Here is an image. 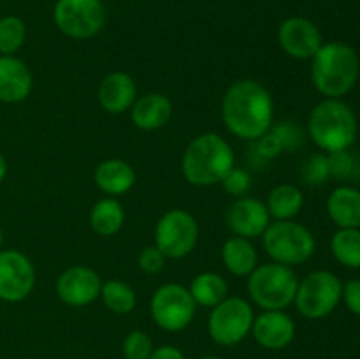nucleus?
Here are the masks:
<instances>
[{"mask_svg":"<svg viewBox=\"0 0 360 359\" xmlns=\"http://www.w3.org/2000/svg\"><path fill=\"white\" fill-rule=\"evenodd\" d=\"M221 120L238 139H260L274 123L273 95L252 77L234 81L221 99Z\"/></svg>","mask_w":360,"mask_h":359,"instance_id":"1","label":"nucleus"},{"mask_svg":"<svg viewBox=\"0 0 360 359\" xmlns=\"http://www.w3.org/2000/svg\"><path fill=\"white\" fill-rule=\"evenodd\" d=\"M236 165L231 143L217 132H204L186 144L181 157V172L193 187H211L221 183Z\"/></svg>","mask_w":360,"mask_h":359,"instance_id":"2","label":"nucleus"},{"mask_svg":"<svg viewBox=\"0 0 360 359\" xmlns=\"http://www.w3.org/2000/svg\"><path fill=\"white\" fill-rule=\"evenodd\" d=\"M360 60L347 42H323L311 58V81L326 99H343L357 84Z\"/></svg>","mask_w":360,"mask_h":359,"instance_id":"3","label":"nucleus"},{"mask_svg":"<svg viewBox=\"0 0 360 359\" xmlns=\"http://www.w3.org/2000/svg\"><path fill=\"white\" fill-rule=\"evenodd\" d=\"M357 130L355 111L343 99H323L309 113L308 136L326 153L350 150Z\"/></svg>","mask_w":360,"mask_h":359,"instance_id":"4","label":"nucleus"},{"mask_svg":"<svg viewBox=\"0 0 360 359\" xmlns=\"http://www.w3.org/2000/svg\"><path fill=\"white\" fill-rule=\"evenodd\" d=\"M299 277L294 267L278 263L259 264L250 273L246 291L250 299L262 310H285L294 303Z\"/></svg>","mask_w":360,"mask_h":359,"instance_id":"5","label":"nucleus"},{"mask_svg":"<svg viewBox=\"0 0 360 359\" xmlns=\"http://www.w3.org/2000/svg\"><path fill=\"white\" fill-rule=\"evenodd\" d=\"M262 245L273 263L294 267L311 259L316 239L301 222L274 220L262 234Z\"/></svg>","mask_w":360,"mask_h":359,"instance_id":"6","label":"nucleus"},{"mask_svg":"<svg viewBox=\"0 0 360 359\" xmlns=\"http://www.w3.org/2000/svg\"><path fill=\"white\" fill-rule=\"evenodd\" d=\"M343 296V282L338 275L327 270L311 271L299 280L294 305L302 317L320 320L338 308Z\"/></svg>","mask_w":360,"mask_h":359,"instance_id":"7","label":"nucleus"},{"mask_svg":"<svg viewBox=\"0 0 360 359\" xmlns=\"http://www.w3.org/2000/svg\"><path fill=\"white\" fill-rule=\"evenodd\" d=\"M253 313L252 305L245 298L232 296L225 298L211 308L210 319H207V331L214 344L221 347H232L238 345L252 333Z\"/></svg>","mask_w":360,"mask_h":359,"instance_id":"8","label":"nucleus"},{"mask_svg":"<svg viewBox=\"0 0 360 359\" xmlns=\"http://www.w3.org/2000/svg\"><path fill=\"white\" fill-rule=\"evenodd\" d=\"M53 21L65 37L88 41L101 34L105 25V7L102 0H56Z\"/></svg>","mask_w":360,"mask_h":359,"instance_id":"9","label":"nucleus"},{"mask_svg":"<svg viewBox=\"0 0 360 359\" xmlns=\"http://www.w3.org/2000/svg\"><path fill=\"white\" fill-rule=\"evenodd\" d=\"M199 224L190 211L172 208L162 213L155 225V246L167 259H183L195 250Z\"/></svg>","mask_w":360,"mask_h":359,"instance_id":"10","label":"nucleus"},{"mask_svg":"<svg viewBox=\"0 0 360 359\" xmlns=\"http://www.w3.org/2000/svg\"><path fill=\"white\" fill-rule=\"evenodd\" d=\"M197 305L188 287L174 284H162L155 289L150 301V313L153 322L160 329L178 333L186 329L195 317Z\"/></svg>","mask_w":360,"mask_h":359,"instance_id":"11","label":"nucleus"},{"mask_svg":"<svg viewBox=\"0 0 360 359\" xmlns=\"http://www.w3.org/2000/svg\"><path fill=\"white\" fill-rule=\"evenodd\" d=\"M35 266L23 252L16 248L0 250V299L20 303L34 292Z\"/></svg>","mask_w":360,"mask_h":359,"instance_id":"12","label":"nucleus"},{"mask_svg":"<svg viewBox=\"0 0 360 359\" xmlns=\"http://www.w3.org/2000/svg\"><path fill=\"white\" fill-rule=\"evenodd\" d=\"M102 278L94 267L76 264V266L67 267L56 278V296L60 301L65 303L67 306H88L98 299L101 296Z\"/></svg>","mask_w":360,"mask_h":359,"instance_id":"13","label":"nucleus"},{"mask_svg":"<svg viewBox=\"0 0 360 359\" xmlns=\"http://www.w3.org/2000/svg\"><path fill=\"white\" fill-rule=\"evenodd\" d=\"M278 44L285 55L295 60H311L323 37L320 28L304 16H292L281 21L278 27Z\"/></svg>","mask_w":360,"mask_h":359,"instance_id":"14","label":"nucleus"},{"mask_svg":"<svg viewBox=\"0 0 360 359\" xmlns=\"http://www.w3.org/2000/svg\"><path fill=\"white\" fill-rule=\"evenodd\" d=\"M271 224V215L264 201L252 196L238 197L229 206L227 225L234 236L243 238H260Z\"/></svg>","mask_w":360,"mask_h":359,"instance_id":"15","label":"nucleus"},{"mask_svg":"<svg viewBox=\"0 0 360 359\" xmlns=\"http://www.w3.org/2000/svg\"><path fill=\"white\" fill-rule=\"evenodd\" d=\"M252 334L260 347L281 351L294 341L295 322L285 310H264L255 315Z\"/></svg>","mask_w":360,"mask_h":359,"instance_id":"16","label":"nucleus"},{"mask_svg":"<svg viewBox=\"0 0 360 359\" xmlns=\"http://www.w3.org/2000/svg\"><path fill=\"white\" fill-rule=\"evenodd\" d=\"M98 104L109 115H123L130 111L137 99V83L129 73L115 70L102 77L97 90Z\"/></svg>","mask_w":360,"mask_h":359,"instance_id":"17","label":"nucleus"},{"mask_svg":"<svg viewBox=\"0 0 360 359\" xmlns=\"http://www.w3.org/2000/svg\"><path fill=\"white\" fill-rule=\"evenodd\" d=\"M34 88V76L27 63L16 55H0V102L20 104Z\"/></svg>","mask_w":360,"mask_h":359,"instance_id":"18","label":"nucleus"},{"mask_svg":"<svg viewBox=\"0 0 360 359\" xmlns=\"http://www.w3.org/2000/svg\"><path fill=\"white\" fill-rule=\"evenodd\" d=\"M172 116V102L167 95L151 92L136 99L130 108V120L141 130H158L169 123Z\"/></svg>","mask_w":360,"mask_h":359,"instance_id":"19","label":"nucleus"},{"mask_svg":"<svg viewBox=\"0 0 360 359\" xmlns=\"http://www.w3.org/2000/svg\"><path fill=\"white\" fill-rule=\"evenodd\" d=\"M95 185L109 197L129 194L137 182L136 169L123 158H105L95 168Z\"/></svg>","mask_w":360,"mask_h":359,"instance_id":"20","label":"nucleus"},{"mask_svg":"<svg viewBox=\"0 0 360 359\" xmlns=\"http://www.w3.org/2000/svg\"><path fill=\"white\" fill-rule=\"evenodd\" d=\"M327 213L340 229H360V190L336 187L327 197Z\"/></svg>","mask_w":360,"mask_h":359,"instance_id":"21","label":"nucleus"},{"mask_svg":"<svg viewBox=\"0 0 360 359\" xmlns=\"http://www.w3.org/2000/svg\"><path fill=\"white\" fill-rule=\"evenodd\" d=\"M221 260L231 275L248 278L250 273L259 266V253L252 239L243 236H232L225 239L221 246Z\"/></svg>","mask_w":360,"mask_h":359,"instance_id":"22","label":"nucleus"},{"mask_svg":"<svg viewBox=\"0 0 360 359\" xmlns=\"http://www.w3.org/2000/svg\"><path fill=\"white\" fill-rule=\"evenodd\" d=\"M266 206L271 220H294L304 208V194L294 183H280L271 189Z\"/></svg>","mask_w":360,"mask_h":359,"instance_id":"23","label":"nucleus"},{"mask_svg":"<svg viewBox=\"0 0 360 359\" xmlns=\"http://www.w3.org/2000/svg\"><path fill=\"white\" fill-rule=\"evenodd\" d=\"M90 227L97 232L98 236H115L122 231L125 224V208L120 203L118 197H102L91 206L90 215Z\"/></svg>","mask_w":360,"mask_h":359,"instance_id":"24","label":"nucleus"},{"mask_svg":"<svg viewBox=\"0 0 360 359\" xmlns=\"http://www.w3.org/2000/svg\"><path fill=\"white\" fill-rule=\"evenodd\" d=\"M188 291L197 306L213 308L229 296V284L220 273L202 271L190 282Z\"/></svg>","mask_w":360,"mask_h":359,"instance_id":"25","label":"nucleus"},{"mask_svg":"<svg viewBox=\"0 0 360 359\" xmlns=\"http://www.w3.org/2000/svg\"><path fill=\"white\" fill-rule=\"evenodd\" d=\"M104 306L111 310L112 313L118 315H127L132 312L137 305V294L127 282L118 280V278H111V280L102 282L101 296Z\"/></svg>","mask_w":360,"mask_h":359,"instance_id":"26","label":"nucleus"},{"mask_svg":"<svg viewBox=\"0 0 360 359\" xmlns=\"http://www.w3.org/2000/svg\"><path fill=\"white\" fill-rule=\"evenodd\" d=\"M330 252L345 267L360 270V229H338L330 239Z\"/></svg>","mask_w":360,"mask_h":359,"instance_id":"27","label":"nucleus"},{"mask_svg":"<svg viewBox=\"0 0 360 359\" xmlns=\"http://www.w3.org/2000/svg\"><path fill=\"white\" fill-rule=\"evenodd\" d=\"M27 41V25L21 18L9 14L0 18V55H16Z\"/></svg>","mask_w":360,"mask_h":359,"instance_id":"28","label":"nucleus"},{"mask_svg":"<svg viewBox=\"0 0 360 359\" xmlns=\"http://www.w3.org/2000/svg\"><path fill=\"white\" fill-rule=\"evenodd\" d=\"M153 340L144 331H130L122 344V351L125 359H150L153 352Z\"/></svg>","mask_w":360,"mask_h":359,"instance_id":"29","label":"nucleus"},{"mask_svg":"<svg viewBox=\"0 0 360 359\" xmlns=\"http://www.w3.org/2000/svg\"><path fill=\"white\" fill-rule=\"evenodd\" d=\"M301 176L308 185H322V183H326L327 180L330 178V168L327 153L311 155V157L302 164Z\"/></svg>","mask_w":360,"mask_h":359,"instance_id":"30","label":"nucleus"},{"mask_svg":"<svg viewBox=\"0 0 360 359\" xmlns=\"http://www.w3.org/2000/svg\"><path fill=\"white\" fill-rule=\"evenodd\" d=\"M221 187H224L225 192H227L229 196L238 199V197L246 196L248 190L252 189V176H250V172L246 171V169L234 165V168L225 175V178L221 180Z\"/></svg>","mask_w":360,"mask_h":359,"instance_id":"31","label":"nucleus"},{"mask_svg":"<svg viewBox=\"0 0 360 359\" xmlns=\"http://www.w3.org/2000/svg\"><path fill=\"white\" fill-rule=\"evenodd\" d=\"M327 158H329L330 176H334V178L345 180L357 175V158H355L348 150L327 153Z\"/></svg>","mask_w":360,"mask_h":359,"instance_id":"32","label":"nucleus"},{"mask_svg":"<svg viewBox=\"0 0 360 359\" xmlns=\"http://www.w3.org/2000/svg\"><path fill=\"white\" fill-rule=\"evenodd\" d=\"M269 132L276 137L278 143H280L281 148H283V151L299 148L302 143V137H304L302 130L292 122H280L276 123V125L273 123Z\"/></svg>","mask_w":360,"mask_h":359,"instance_id":"33","label":"nucleus"},{"mask_svg":"<svg viewBox=\"0 0 360 359\" xmlns=\"http://www.w3.org/2000/svg\"><path fill=\"white\" fill-rule=\"evenodd\" d=\"M165 260H167V257H165L157 246L148 245L144 246L139 252V256H137V266H139V270L143 271V273L157 275L165 267Z\"/></svg>","mask_w":360,"mask_h":359,"instance_id":"34","label":"nucleus"},{"mask_svg":"<svg viewBox=\"0 0 360 359\" xmlns=\"http://www.w3.org/2000/svg\"><path fill=\"white\" fill-rule=\"evenodd\" d=\"M341 299H343L347 308L354 315L360 317V278L343 284V296H341Z\"/></svg>","mask_w":360,"mask_h":359,"instance_id":"35","label":"nucleus"},{"mask_svg":"<svg viewBox=\"0 0 360 359\" xmlns=\"http://www.w3.org/2000/svg\"><path fill=\"white\" fill-rule=\"evenodd\" d=\"M150 359H185V354L174 345H162L153 348Z\"/></svg>","mask_w":360,"mask_h":359,"instance_id":"36","label":"nucleus"},{"mask_svg":"<svg viewBox=\"0 0 360 359\" xmlns=\"http://www.w3.org/2000/svg\"><path fill=\"white\" fill-rule=\"evenodd\" d=\"M7 171H9V165H7V158L4 157V153L0 151V183L6 180L7 176Z\"/></svg>","mask_w":360,"mask_h":359,"instance_id":"37","label":"nucleus"},{"mask_svg":"<svg viewBox=\"0 0 360 359\" xmlns=\"http://www.w3.org/2000/svg\"><path fill=\"white\" fill-rule=\"evenodd\" d=\"M2 245H4V231L2 227H0V250H2Z\"/></svg>","mask_w":360,"mask_h":359,"instance_id":"38","label":"nucleus"},{"mask_svg":"<svg viewBox=\"0 0 360 359\" xmlns=\"http://www.w3.org/2000/svg\"><path fill=\"white\" fill-rule=\"evenodd\" d=\"M200 359H220V358H217V355H204V358Z\"/></svg>","mask_w":360,"mask_h":359,"instance_id":"39","label":"nucleus"}]
</instances>
